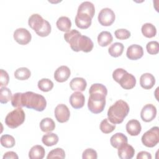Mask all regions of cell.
I'll list each match as a JSON object with an SVG mask.
<instances>
[{
  "mask_svg": "<svg viewBox=\"0 0 159 159\" xmlns=\"http://www.w3.org/2000/svg\"><path fill=\"white\" fill-rule=\"evenodd\" d=\"M89 97L88 101L89 110L93 114L101 112L106 105V96L107 94L106 87L101 83H95L89 89Z\"/></svg>",
  "mask_w": 159,
  "mask_h": 159,
  "instance_id": "cell-1",
  "label": "cell"
},
{
  "mask_svg": "<svg viewBox=\"0 0 159 159\" xmlns=\"http://www.w3.org/2000/svg\"><path fill=\"white\" fill-rule=\"evenodd\" d=\"M64 39L70 44L71 48L75 52L83 51L88 53L93 48V42L91 39L86 36L82 35L76 29H73L64 34Z\"/></svg>",
  "mask_w": 159,
  "mask_h": 159,
  "instance_id": "cell-2",
  "label": "cell"
},
{
  "mask_svg": "<svg viewBox=\"0 0 159 159\" xmlns=\"http://www.w3.org/2000/svg\"><path fill=\"white\" fill-rule=\"evenodd\" d=\"M21 107H26L37 111H43L47 106V101L44 96L32 91L20 93Z\"/></svg>",
  "mask_w": 159,
  "mask_h": 159,
  "instance_id": "cell-3",
  "label": "cell"
},
{
  "mask_svg": "<svg viewBox=\"0 0 159 159\" xmlns=\"http://www.w3.org/2000/svg\"><path fill=\"white\" fill-rule=\"evenodd\" d=\"M128 104L123 100H118L109 107L107 111V119L114 124H120L129 112Z\"/></svg>",
  "mask_w": 159,
  "mask_h": 159,
  "instance_id": "cell-4",
  "label": "cell"
},
{
  "mask_svg": "<svg viewBox=\"0 0 159 159\" xmlns=\"http://www.w3.org/2000/svg\"><path fill=\"white\" fill-rule=\"evenodd\" d=\"M28 24L40 37H47L51 32V25L39 14H32L29 18Z\"/></svg>",
  "mask_w": 159,
  "mask_h": 159,
  "instance_id": "cell-5",
  "label": "cell"
},
{
  "mask_svg": "<svg viewBox=\"0 0 159 159\" xmlns=\"http://www.w3.org/2000/svg\"><path fill=\"white\" fill-rule=\"evenodd\" d=\"M112 78L125 89H130L136 84L135 77L123 68H117L112 73Z\"/></svg>",
  "mask_w": 159,
  "mask_h": 159,
  "instance_id": "cell-6",
  "label": "cell"
},
{
  "mask_svg": "<svg viewBox=\"0 0 159 159\" xmlns=\"http://www.w3.org/2000/svg\"><path fill=\"white\" fill-rule=\"evenodd\" d=\"M25 118V114L24 110L22 107H17L7 114L4 122L9 128L15 129L24 123Z\"/></svg>",
  "mask_w": 159,
  "mask_h": 159,
  "instance_id": "cell-7",
  "label": "cell"
},
{
  "mask_svg": "<svg viewBox=\"0 0 159 159\" xmlns=\"http://www.w3.org/2000/svg\"><path fill=\"white\" fill-rule=\"evenodd\" d=\"M142 143L147 147L152 148L159 142V128L157 126L152 127L142 136Z\"/></svg>",
  "mask_w": 159,
  "mask_h": 159,
  "instance_id": "cell-8",
  "label": "cell"
},
{
  "mask_svg": "<svg viewBox=\"0 0 159 159\" xmlns=\"http://www.w3.org/2000/svg\"><path fill=\"white\" fill-rule=\"evenodd\" d=\"M115 19L116 16L114 11L108 7L102 9L98 16L99 22L103 26H110L113 24Z\"/></svg>",
  "mask_w": 159,
  "mask_h": 159,
  "instance_id": "cell-9",
  "label": "cell"
},
{
  "mask_svg": "<svg viewBox=\"0 0 159 159\" xmlns=\"http://www.w3.org/2000/svg\"><path fill=\"white\" fill-rule=\"evenodd\" d=\"M14 40L20 45H26L29 43L32 39L30 32L25 28H18L14 32Z\"/></svg>",
  "mask_w": 159,
  "mask_h": 159,
  "instance_id": "cell-10",
  "label": "cell"
},
{
  "mask_svg": "<svg viewBox=\"0 0 159 159\" xmlns=\"http://www.w3.org/2000/svg\"><path fill=\"white\" fill-rule=\"evenodd\" d=\"M55 116L58 122L60 123L66 122L70 119V109L65 104H60L55 109Z\"/></svg>",
  "mask_w": 159,
  "mask_h": 159,
  "instance_id": "cell-11",
  "label": "cell"
},
{
  "mask_svg": "<svg viewBox=\"0 0 159 159\" xmlns=\"http://www.w3.org/2000/svg\"><path fill=\"white\" fill-rule=\"evenodd\" d=\"M157 116V108L152 104L145 105L140 112V117L142 120L149 122L153 120Z\"/></svg>",
  "mask_w": 159,
  "mask_h": 159,
  "instance_id": "cell-12",
  "label": "cell"
},
{
  "mask_svg": "<svg viewBox=\"0 0 159 159\" xmlns=\"http://www.w3.org/2000/svg\"><path fill=\"white\" fill-rule=\"evenodd\" d=\"M126 55L129 60H138L142 58L143 55V48L142 46L137 44L131 45L127 48Z\"/></svg>",
  "mask_w": 159,
  "mask_h": 159,
  "instance_id": "cell-13",
  "label": "cell"
},
{
  "mask_svg": "<svg viewBox=\"0 0 159 159\" xmlns=\"http://www.w3.org/2000/svg\"><path fill=\"white\" fill-rule=\"evenodd\" d=\"M117 148L118 156L121 159H131L134 155V148L127 143H122Z\"/></svg>",
  "mask_w": 159,
  "mask_h": 159,
  "instance_id": "cell-14",
  "label": "cell"
},
{
  "mask_svg": "<svg viewBox=\"0 0 159 159\" xmlns=\"http://www.w3.org/2000/svg\"><path fill=\"white\" fill-rule=\"evenodd\" d=\"M71 75V71L70 68L65 65L58 67L54 73L55 80L59 83H63L66 81Z\"/></svg>",
  "mask_w": 159,
  "mask_h": 159,
  "instance_id": "cell-15",
  "label": "cell"
},
{
  "mask_svg": "<svg viewBox=\"0 0 159 159\" xmlns=\"http://www.w3.org/2000/svg\"><path fill=\"white\" fill-rule=\"evenodd\" d=\"M92 22V18L88 14L77 13L75 17V24L76 26L82 29H86L90 27Z\"/></svg>",
  "mask_w": 159,
  "mask_h": 159,
  "instance_id": "cell-16",
  "label": "cell"
},
{
  "mask_svg": "<svg viewBox=\"0 0 159 159\" xmlns=\"http://www.w3.org/2000/svg\"><path fill=\"white\" fill-rule=\"evenodd\" d=\"M71 106L75 109H80L83 107L85 102V98L80 91H76L70 96L69 99Z\"/></svg>",
  "mask_w": 159,
  "mask_h": 159,
  "instance_id": "cell-17",
  "label": "cell"
},
{
  "mask_svg": "<svg viewBox=\"0 0 159 159\" xmlns=\"http://www.w3.org/2000/svg\"><path fill=\"white\" fill-rule=\"evenodd\" d=\"M125 128L127 133L131 136L138 135L142 130L141 124L140 122L136 119H131L128 121Z\"/></svg>",
  "mask_w": 159,
  "mask_h": 159,
  "instance_id": "cell-18",
  "label": "cell"
},
{
  "mask_svg": "<svg viewBox=\"0 0 159 159\" xmlns=\"http://www.w3.org/2000/svg\"><path fill=\"white\" fill-rule=\"evenodd\" d=\"M155 78L153 75L145 73L141 75L140 78V84L142 88L145 89H150L155 85Z\"/></svg>",
  "mask_w": 159,
  "mask_h": 159,
  "instance_id": "cell-19",
  "label": "cell"
},
{
  "mask_svg": "<svg viewBox=\"0 0 159 159\" xmlns=\"http://www.w3.org/2000/svg\"><path fill=\"white\" fill-rule=\"evenodd\" d=\"M77 13L86 14L93 18L95 13L94 5L91 2L84 1L78 6Z\"/></svg>",
  "mask_w": 159,
  "mask_h": 159,
  "instance_id": "cell-20",
  "label": "cell"
},
{
  "mask_svg": "<svg viewBox=\"0 0 159 159\" xmlns=\"http://www.w3.org/2000/svg\"><path fill=\"white\" fill-rule=\"evenodd\" d=\"M70 86L73 91H84L87 86L86 81L83 78L76 77L71 80L70 83Z\"/></svg>",
  "mask_w": 159,
  "mask_h": 159,
  "instance_id": "cell-21",
  "label": "cell"
},
{
  "mask_svg": "<svg viewBox=\"0 0 159 159\" xmlns=\"http://www.w3.org/2000/svg\"><path fill=\"white\" fill-rule=\"evenodd\" d=\"M45 151L44 148L39 145L33 146L29 152V157L30 159H42L44 157Z\"/></svg>",
  "mask_w": 159,
  "mask_h": 159,
  "instance_id": "cell-22",
  "label": "cell"
},
{
  "mask_svg": "<svg viewBox=\"0 0 159 159\" xmlns=\"http://www.w3.org/2000/svg\"><path fill=\"white\" fill-rule=\"evenodd\" d=\"M127 142L128 139L127 136L121 132H117L115 134L111 137L110 139L111 145L116 148H117L122 143H127Z\"/></svg>",
  "mask_w": 159,
  "mask_h": 159,
  "instance_id": "cell-23",
  "label": "cell"
},
{
  "mask_svg": "<svg viewBox=\"0 0 159 159\" xmlns=\"http://www.w3.org/2000/svg\"><path fill=\"white\" fill-rule=\"evenodd\" d=\"M113 40V37L111 32L108 31H102L98 36V43L101 47H106Z\"/></svg>",
  "mask_w": 159,
  "mask_h": 159,
  "instance_id": "cell-24",
  "label": "cell"
},
{
  "mask_svg": "<svg viewBox=\"0 0 159 159\" xmlns=\"http://www.w3.org/2000/svg\"><path fill=\"white\" fill-rule=\"evenodd\" d=\"M56 25L60 30L68 32L71 27V22L68 17L61 16L57 20Z\"/></svg>",
  "mask_w": 159,
  "mask_h": 159,
  "instance_id": "cell-25",
  "label": "cell"
},
{
  "mask_svg": "<svg viewBox=\"0 0 159 159\" xmlns=\"http://www.w3.org/2000/svg\"><path fill=\"white\" fill-rule=\"evenodd\" d=\"M40 128L42 132H50L55 129V123L52 119L45 117L40 121Z\"/></svg>",
  "mask_w": 159,
  "mask_h": 159,
  "instance_id": "cell-26",
  "label": "cell"
},
{
  "mask_svg": "<svg viewBox=\"0 0 159 159\" xmlns=\"http://www.w3.org/2000/svg\"><path fill=\"white\" fill-rule=\"evenodd\" d=\"M124 46L120 42H115L111 45L108 48L109 55L113 57H118L120 56L124 51Z\"/></svg>",
  "mask_w": 159,
  "mask_h": 159,
  "instance_id": "cell-27",
  "label": "cell"
},
{
  "mask_svg": "<svg viewBox=\"0 0 159 159\" xmlns=\"http://www.w3.org/2000/svg\"><path fill=\"white\" fill-rule=\"evenodd\" d=\"M58 137L56 134L50 132L43 135L42 142L46 146L51 147L56 145L58 142Z\"/></svg>",
  "mask_w": 159,
  "mask_h": 159,
  "instance_id": "cell-28",
  "label": "cell"
},
{
  "mask_svg": "<svg viewBox=\"0 0 159 159\" xmlns=\"http://www.w3.org/2000/svg\"><path fill=\"white\" fill-rule=\"evenodd\" d=\"M142 34L147 37L152 38L156 35L157 29L154 25L151 23H145L142 26Z\"/></svg>",
  "mask_w": 159,
  "mask_h": 159,
  "instance_id": "cell-29",
  "label": "cell"
},
{
  "mask_svg": "<svg viewBox=\"0 0 159 159\" xmlns=\"http://www.w3.org/2000/svg\"><path fill=\"white\" fill-rule=\"evenodd\" d=\"M31 72L26 67H20L17 68L14 72V76L19 80H26L30 78Z\"/></svg>",
  "mask_w": 159,
  "mask_h": 159,
  "instance_id": "cell-30",
  "label": "cell"
},
{
  "mask_svg": "<svg viewBox=\"0 0 159 159\" xmlns=\"http://www.w3.org/2000/svg\"><path fill=\"white\" fill-rule=\"evenodd\" d=\"M38 88L43 92H48L53 88V83L48 78H42L38 81Z\"/></svg>",
  "mask_w": 159,
  "mask_h": 159,
  "instance_id": "cell-31",
  "label": "cell"
},
{
  "mask_svg": "<svg viewBox=\"0 0 159 159\" xmlns=\"http://www.w3.org/2000/svg\"><path fill=\"white\" fill-rule=\"evenodd\" d=\"M11 91L7 87H1L0 89V102L2 104H6L12 99Z\"/></svg>",
  "mask_w": 159,
  "mask_h": 159,
  "instance_id": "cell-32",
  "label": "cell"
},
{
  "mask_svg": "<svg viewBox=\"0 0 159 159\" xmlns=\"http://www.w3.org/2000/svg\"><path fill=\"white\" fill-rule=\"evenodd\" d=\"M15 139L11 135L5 134L1 137V144L6 148H12L15 145Z\"/></svg>",
  "mask_w": 159,
  "mask_h": 159,
  "instance_id": "cell-33",
  "label": "cell"
},
{
  "mask_svg": "<svg viewBox=\"0 0 159 159\" xmlns=\"http://www.w3.org/2000/svg\"><path fill=\"white\" fill-rule=\"evenodd\" d=\"M99 128L103 133L109 134L116 129V125L111 124L109 122L108 119H104L101 122Z\"/></svg>",
  "mask_w": 159,
  "mask_h": 159,
  "instance_id": "cell-34",
  "label": "cell"
},
{
  "mask_svg": "<svg viewBox=\"0 0 159 159\" xmlns=\"http://www.w3.org/2000/svg\"><path fill=\"white\" fill-rule=\"evenodd\" d=\"M65 158V152L63 149L61 148H56L51 150L47 157V159L50 158Z\"/></svg>",
  "mask_w": 159,
  "mask_h": 159,
  "instance_id": "cell-35",
  "label": "cell"
},
{
  "mask_svg": "<svg viewBox=\"0 0 159 159\" xmlns=\"http://www.w3.org/2000/svg\"><path fill=\"white\" fill-rule=\"evenodd\" d=\"M147 52L150 55H156L159 52V43L157 41H150L146 45Z\"/></svg>",
  "mask_w": 159,
  "mask_h": 159,
  "instance_id": "cell-36",
  "label": "cell"
},
{
  "mask_svg": "<svg viewBox=\"0 0 159 159\" xmlns=\"http://www.w3.org/2000/svg\"><path fill=\"white\" fill-rule=\"evenodd\" d=\"M116 37L119 40H125L130 37V32L125 29H119L114 32Z\"/></svg>",
  "mask_w": 159,
  "mask_h": 159,
  "instance_id": "cell-37",
  "label": "cell"
},
{
  "mask_svg": "<svg viewBox=\"0 0 159 159\" xmlns=\"http://www.w3.org/2000/svg\"><path fill=\"white\" fill-rule=\"evenodd\" d=\"M83 159H96L98 154L96 150L93 148H89L84 150L82 154Z\"/></svg>",
  "mask_w": 159,
  "mask_h": 159,
  "instance_id": "cell-38",
  "label": "cell"
},
{
  "mask_svg": "<svg viewBox=\"0 0 159 159\" xmlns=\"http://www.w3.org/2000/svg\"><path fill=\"white\" fill-rule=\"evenodd\" d=\"M9 81V75L3 69L0 70V86L4 87L8 84Z\"/></svg>",
  "mask_w": 159,
  "mask_h": 159,
  "instance_id": "cell-39",
  "label": "cell"
},
{
  "mask_svg": "<svg viewBox=\"0 0 159 159\" xmlns=\"http://www.w3.org/2000/svg\"><path fill=\"white\" fill-rule=\"evenodd\" d=\"M137 159H151L152 155L149 152L145 151H141L138 153L137 155Z\"/></svg>",
  "mask_w": 159,
  "mask_h": 159,
  "instance_id": "cell-40",
  "label": "cell"
},
{
  "mask_svg": "<svg viewBox=\"0 0 159 159\" xmlns=\"http://www.w3.org/2000/svg\"><path fill=\"white\" fill-rule=\"evenodd\" d=\"M3 159H18V156L17 155V153L14 152H12V151H10V152H7L6 153H4V156H3Z\"/></svg>",
  "mask_w": 159,
  "mask_h": 159,
  "instance_id": "cell-41",
  "label": "cell"
}]
</instances>
